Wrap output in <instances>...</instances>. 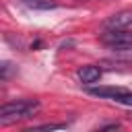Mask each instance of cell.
<instances>
[{
    "label": "cell",
    "mask_w": 132,
    "mask_h": 132,
    "mask_svg": "<svg viewBox=\"0 0 132 132\" xmlns=\"http://www.w3.org/2000/svg\"><path fill=\"white\" fill-rule=\"evenodd\" d=\"M78 78L85 85H93V82H97L101 78V68L99 66H93V64L82 66V68H78Z\"/></svg>",
    "instance_id": "4"
},
{
    "label": "cell",
    "mask_w": 132,
    "mask_h": 132,
    "mask_svg": "<svg viewBox=\"0 0 132 132\" xmlns=\"http://www.w3.org/2000/svg\"><path fill=\"white\" fill-rule=\"evenodd\" d=\"M101 41L109 47L128 45L132 43V31L130 29H105V33H101Z\"/></svg>",
    "instance_id": "2"
},
{
    "label": "cell",
    "mask_w": 132,
    "mask_h": 132,
    "mask_svg": "<svg viewBox=\"0 0 132 132\" xmlns=\"http://www.w3.org/2000/svg\"><path fill=\"white\" fill-rule=\"evenodd\" d=\"M41 103L37 99H21V101H10V103H4L0 107V124L6 126V124H12L16 120H27V118H33L37 111H39Z\"/></svg>",
    "instance_id": "1"
},
{
    "label": "cell",
    "mask_w": 132,
    "mask_h": 132,
    "mask_svg": "<svg viewBox=\"0 0 132 132\" xmlns=\"http://www.w3.org/2000/svg\"><path fill=\"white\" fill-rule=\"evenodd\" d=\"M66 128V124H41V126H33L27 132H35V130H62Z\"/></svg>",
    "instance_id": "8"
},
{
    "label": "cell",
    "mask_w": 132,
    "mask_h": 132,
    "mask_svg": "<svg viewBox=\"0 0 132 132\" xmlns=\"http://www.w3.org/2000/svg\"><path fill=\"white\" fill-rule=\"evenodd\" d=\"M89 93L95 97H103V99H116L124 93V89H120V87H91Z\"/></svg>",
    "instance_id": "5"
},
{
    "label": "cell",
    "mask_w": 132,
    "mask_h": 132,
    "mask_svg": "<svg viewBox=\"0 0 132 132\" xmlns=\"http://www.w3.org/2000/svg\"><path fill=\"white\" fill-rule=\"evenodd\" d=\"M130 25H132V10H120L109 19H105L103 23L105 29H128Z\"/></svg>",
    "instance_id": "3"
},
{
    "label": "cell",
    "mask_w": 132,
    "mask_h": 132,
    "mask_svg": "<svg viewBox=\"0 0 132 132\" xmlns=\"http://www.w3.org/2000/svg\"><path fill=\"white\" fill-rule=\"evenodd\" d=\"M116 103H122V105H128V107H132V93L130 91H124L120 97H116L113 99Z\"/></svg>",
    "instance_id": "9"
},
{
    "label": "cell",
    "mask_w": 132,
    "mask_h": 132,
    "mask_svg": "<svg viewBox=\"0 0 132 132\" xmlns=\"http://www.w3.org/2000/svg\"><path fill=\"white\" fill-rule=\"evenodd\" d=\"M120 128V124H107V126H103L101 130H118Z\"/></svg>",
    "instance_id": "10"
},
{
    "label": "cell",
    "mask_w": 132,
    "mask_h": 132,
    "mask_svg": "<svg viewBox=\"0 0 132 132\" xmlns=\"http://www.w3.org/2000/svg\"><path fill=\"white\" fill-rule=\"evenodd\" d=\"M25 4L33 10H50V8H56V2L54 0H25Z\"/></svg>",
    "instance_id": "7"
},
{
    "label": "cell",
    "mask_w": 132,
    "mask_h": 132,
    "mask_svg": "<svg viewBox=\"0 0 132 132\" xmlns=\"http://www.w3.org/2000/svg\"><path fill=\"white\" fill-rule=\"evenodd\" d=\"M111 52H113L116 60H120L124 64H132V43H128V45H116V47H111Z\"/></svg>",
    "instance_id": "6"
}]
</instances>
